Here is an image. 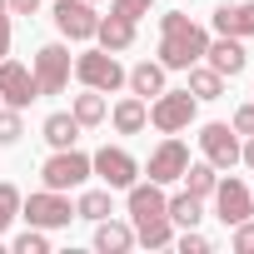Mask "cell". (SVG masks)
<instances>
[{"instance_id":"ffe728a7","label":"cell","mask_w":254,"mask_h":254,"mask_svg":"<svg viewBox=\"0 0 254 254\" xmlns=\"http://www.w3.org/2000/svg\"><path fill=\"white\" fill-rule=\"evenodd\" d=\"M190 95L194 100H219L224 95V75L209 65H190Z\"/></svg>"},{"instance_id":"74e56055","label":"cell","mask_w":254,"mask_h":254,"mask_svg":"<svg viewBox=\"0 0 254 254\" xmlns=\"http://www.w3.org/2000/svg\"><path fill=\"white\" fill-rule=\"evenodd\" d=\"M249 194H254V190H249Z\"/></svg>"},{"instance_id":"3957f363","label":"cell","mask_w":254,"mask_h":254,"mask_svg":"<svg viewBox=\"0 0 254 254\" xmlns=\"http://www.w3.org/2000/svg\"><path fill=\"white\" fill-rule=\"evenodd\" d=\"M75 75H80V85H90V90H100V95H110V90L125 85V70H120V60H115L110 50H85V55L75 60Z\"/></svg>"},{"instance_id":"9c48e42d","label":"cell","mask_w":254,"mask_h":254,"mask_svg":"<svg viewBox=\"0 0 254 254\" xmlns=\"http://www.w3.org/2000/svg\"><path fill=\"white\" fill-rule=\"evenodd\" d=\"M100 15L90 10V0H55V30L65 40H95Z\"/></svg>"},{"instance_id":"4dcf8cb0","label":"cell","mask_w":254,"mask_h":254,"mask_svg":"<svg viewBox=\"0 0 254 254\" xmlns=\"http://www.w3.org/2000/svg\"><path fill=\"white\" fill-rule=\"evenodd\" d=\"M234 249H239V254L254 249V219H239V224H234Z\"/></svg>"},{"instance_id":"ba28073f","label":"cell","mask_w":254,"mask_h":254,"mask_svg":"<svg viewBox=\"0 0 254 254\" xmlns=\"http://www.w3.org/2000/svg\"><path fill=\"white\" fill-rule=\"evenodd\" d=\"M40 95V85H35V75H30V65H20V60H0V100L5 105H15V110H25L30 100Z\"/></svg>"},{"instance_id":"d4e9b609","label":"cell","mask_w":254,"mask_h":254,"mask_svg":"<svg viewBox=\"0 0 254 254\" xmlns=\"http://www.w3.org/2000/svg\"><path fill=\"white\" fill-rule=\"evenodd\" d=\"M165 214L175 219V224H185V229H194L199 224V199L185 190V194H175V199H165Z\"/></svg>"},{"instance_id":"603a6c76","label":"cell","mask_w":254,"mask_h":254,"mask_svg":"<svg viewBox=\"0 0 254 254\" xmlns=\"http://www.w3.org/2000/svg\"><path fill=\"white\" fill-rule=\"evenodd\" d=\"M180 180H185V190H190L194 199H209V194H214V185H219V175H214V165H209V160H204V165H185V175H180Z\"/></svg>"},{"instance_id":"7a4b0ae2","label":"cell","mask_w":254,"mask_h":254,"mask_svg":"<svg viewBox=\"0 0 254 254\" xmlns=\"http://www.w3.org/2000/svg\"><path fill=\"white\" fill-rule=\"evenodd\" d=\"M194 105H199V100H194L190 90H160L155 105H150V125H155V130H165V135H180V130H190Z\"/></svg>"},{"instance_id":"8d00e7d4","label":"cell","mask_w":254,"mask_h":254,"mask_svg":"<svg viewBox=\"0 0 254 254\" xmlns=\"http://www.w3.org/2000/svg\"><path fill=\"white\" fill-rule=\"evenodd\" d=\"M0 10H5V0H0Z\"/></svg>"},{"instance_id":"1f68e13d","label":"cell","mask_w":254,"mask_h":254,"mask_svg":"<svg viewBox=\"0 0 254 254\" xmlns=\"http://www.w3.org/2000/svg\"><path fill=\"white\" fill-rule=\"evenodd\" d=\"M234 135H254V105H239L234 110V125H229Z\"/></svg>"},{"instance_id":"2e32d148","label":"cell","mask_w":254,"mask_h":254,"mask_svg":"<svg viewBox=\"0 0 254 254\" xmlns=\"http://www.w3.org/2000/svg\"><path fill=\"white\" fill-rule=\"evenodd\" d=\"M155 214H165V185H130V219L140 224V219H155Z\"/></svg>"},{"instance_id":"f1b7e54d","label":"cell","mask_w":254,"mask_h":254,"mask_svg":"<svg viewBox=\"0 0 254 254\" xmlns=\"http://www.w3.org/2000/svg\"><path fill=\"white\" fill-rule=\"evenodd\" d=\"M15 254H50V239H45V234H40V229L30 224V229H25V234L15 239Z\"/></svg>"},{"instance_id":"52a82bcc","label":"cell","mask_w":254,"mask_h":254,"mask_svg":"<svg viewBox=\"0 0 254 254\" xmlns=\"http://www.w3.org/2000/svg\"><path fill=\"white\" fill-rule=\"evenodd\" d=\"M90 175H100L105 180V190H130L135 185V175H140V165L130 160V155H125V150H95L90 155Z\"/></svg>"},{"instance_id":"5bb4252c","label":"cell","mask_w":254,"mask_h":254,"mask_svg":"<svg viewBox=\"0 0 254 254\" xmlns=\"http://www.w3.org/2000/svg\"><path fill=\"white\" fill-rule=\"evenodd\" d=\"M95 40H100V45H105L110 55L130 50V45H135V20H125V15H115V10H110V15H105V20L95 25Z\"/></svg>"},{"instance_id":"484cf974","label":"cell","mask_w":254,"mask_h":254,"mask_svg":"<svg viewBox=\"0 0 254 254\" xmlns=\"http://www.w3.org/2000/svg\"><path fill=\"white\" fill-rule=\"evenodd\" d=\"M75 214H80V219H105V214H110V190H90V194H80Z\"/></svg>"},{"instance_id":"d6a6232c","label":"cell","mask_w":254,"mask_h":254,"mask_svg":"<svg viewBox=\"0 0 254 254\" xmlns=\"http://www.w3.org/2000/svg\"><path fill=\"white\" fill-rule=\"evenodd\" d=\"M180 249H185V254H204V249H209V239H204V234H194V229H185Z\"/></svg>"},{"instance_id":"836d02e7","label":"cell","mask_w":254,"mask_h":254,"mask_svg":"<svg viewBox=\"0 0 254 254\" xmlns=\"http://www.w3.org/2000/svg\"><path fill=\"white\" fill-rule=\"evenodd\" d=\"M5 10H10V15H35L40 0H5Z\"/></svg>"},{"instance_id":"8992f818","label":"cell","mask_w":254,"mask_h":254,"mask_svg":"<svg viewBox=\"0 0 254 254\" xmlns=\"http://www.w3.org/2000/svg\"><path fill=\"white\" fill-rule=\"evenodd\" d=\"M30 75H35L40 95H60V90L70 85V50H65V45H40Z\"/></svg>"},{"instance_id":"8fae6325","label":"cell","mask_w":254,"mask_h":254,"mask_svg":"<svg viewBox=\"0 0 254 254\" xmlns=\"http://www.w3.org/2000/svg\"><path fill=\"white\" fill-rule=\"evenodd\" d=\"M214 209H219L224 224H239V219L254 214V194H249L239 180H219V185H214Z\"/></svg>"},{"instance_id":"7402d4cb","label":"cell","mask_w":254,"mask_h":254,"mask_svg":"<svg viewBox=\"0 0 254 254\" xmlns=\"http://www.w3.org/2000/svg\"><path fill=\"white\" fill-rule=\"evenodd\" d=\"M40 135H45L55 150H70L75 135H80V120H75V115H50V120L40 125Z\"/></svg>"},{"instance_id":"44dd1931","label":"cell","mask_w":254,"mask_h":254,"mask_svg":"<svg viewBox=\"0 0 254 254\" xmlns=\"http://www.w3.org/2000/svg\"><path fill=\"white\" fill-rule=\"evenodd\" d=\"M135 239H140V244H150V249H165V244L175 239V219H170V214L140 219V224H135Z\"/></svg>"},{"instance_id":"83f0119b","label":"cell","mask_w":254,"mask_h":254,"mask_svg":"<svg viewBox=\"0 0 254 254\" xmlns=\"http://www.w3.org/2000/svg\"><path fill=\"white\" fill-rule=\"evenodd\" d=\"M25 135V125H20V110L10 105V110H0V145H15Z\"/></svg>"},{"instance_id":"4316f807","label":"cell","mask_w":254,"mask_h":254,"mask_svg":"<svg viewBox=\"0 0 254 254\" xmlns=\"http://www.w3.org/2000/svg\"><path fill=\"white\" fill-rule=\"evenodd\" d=\"M15 214H20V190H15V185H0V234L10 229Z\"/></svg>"},{"instance_id":"7c38bea8","label":"cell","mask_w":254,"mask_h":254,"mask_svg":"<svg viewBox=\"0 0 254 254\" xmlns=\"http://www.w3.org/2000/svg\"><path fill=\"white\" fill-rule=\"evenodd\" d=\"M185 165H190V150H185L180 140H165V145L150 155V180H155V185H175V180L185 175Z\"/></svg>"},{"instance_id":"cb8c5ba5","label":"cell","mask_w":254,"mask_h":254,"mask_svg":"<svg viewBox=\"0 0 254 254\" xmlns=\"http://www.w3.org/2000/svg\"><path fill=\"white\" fill-rule=\"evenodd\" d=\"M70 115H75L80 125H100V120H105V95L85 85V95H75V110H70Z\"/></svg>"},{"instance_id":"5b68a950","label":"cell","mask_w":254,"mask_h":254,"mask_svg":"<svg viewBox=\"0 0 254 254\" xmlns=\"http://www.w3.org/2000/svg\"><path fill=\"white\" fill-rule=\"evenodd\" d=\"M20 214H25L35 229H60V224H70V219H75V209H70L65 190H40V194L20 199Z\"/></svg>"},{"instance_id":"ac0fdd59","label":"cell","mask_w":254,"mask_h":254,"mask_svg":"<svg viewBox=\"0 0 254 254\" xmlns=\"http://www.w3.org/2000/svg\"><path fill=\"white\" fill-rule=\"evenodd\" d=\"M125 80H130V90H135L140 100H155V95L165 90V65H160V60H140Z\"/></svg>"},{"instance_id":"4fadbf2b","label":"cell","mask_w":254,"mask_h":254,"mask_svg":"<svg viewBox=\"0 0 254 254\" xmlns=\"http://www.w3.org/2000/svg\"><path fill=\"white\" fill-rule=\"evenodd\" d=\"M204 55H209V70H219L224 80L244 75V65H249V55H244V45H239L234 35H219L214 45H204Z\"/></svg>"},{"instance_id":"d6986e66","label":"cell","mask_w":254,"mask_h":254,"mask_svg":"<svg viewBox=\"0 0 254 254\" xmlns=\"http://www.w3.org/2000/svg\"><path fill=\"white\" fill-rule=\"evenodd\" d=\"M145 120H150V105H145L140 95H130V100L115 105V130H120V135H140Z\"/></svg>"},{"instance_id":"f546056e","label":"cell","mask_w":254,"mask_h":254,"mask_svg":"<svg viewBox=\"0 0 254 254\" xmlns=\"http://www.w3.org/2000/svg\"><path fill=\"white\" fill-rule=\"evenodd\" d=\"M150 5H155V0H110V10H115V15H125V20L150 15Z\"/></svg>"},{"instance_id":"e575fe53","label":"cell","mask_w":254,"mask_h":254,"mask_svg":"<svg viewBox=\"0 0 254 254\" xmlns=\"http://www.w3.org/2000/svg\"><path fill=\"white\" fill-rule=\"evenodd\" d=\"M5 55H10V15L0 10V60H5Z\"/></svg>"},{"instance_id":"30bf717a","label":"cell","mask_w":254,"mask_h":254,"mask_svg":"<svg viewBox=\"0 0 254 254\" xmlns=\"http://www.w3.org/2000/svg\"><path fill=\"white\" fill-rule=\"evenodd\" d=\"M199 150H204V160H209L214 170L239 165V140H234L229 125H204V130H199Z\"/></svg>"},{"instance_id":"e0dca14e","label":"cell","mask_w":254,"mask_h":254,"mask_svg":"<svg viewBox=\"0 0 254 254\" xmlns=\"http://www.w3.org/2000/svg\"><path fill=\"white\" fill-rule=\"evenodd\" d=\"M130 244H135V229H130V224H115L110 214L95 219V249H100V254H125Z\"/></svg>"},{"instance_id":"277c9868","label":"cell","mask_w":254,"mask_h":254,"mask_svg":"<svg viewBox=\"0 0 254 254\" xmlns=\"http://www.w3.org/2000/svg\"><path fill=\"white\" fill-rule=\"evenodd\" d=\"M40 180H45V190H75V185L90 180V155H80L75 145H70V150H55V155L45 160Z\"/></svg>"},{"instance_id":"9a60e30c","label":"cell","mask_w":254,"mask_h":254,"mask_svg":"<svg viewBox=\"0 0 254 254\" xmlns=\"http://www.w3.org/2000/svg\"><path fill=\"white\" fill-rule=\"evenodd\" d=\"M214 30L219 35H234V40L254 35V0H244V5H219L214 10Z\"/></svg>"},{"instance_id":"d590c367","label":"cell","mask_w":254,"mask_h":254,"mask_svg":"<svg viewBox=\"0 0 254 254\" xmlns=\"http://www.w3.org/2000/svg\"><path fill=\"white\" fill-rule=\"evenodd\" d=\"M239 160H244V165H249V170H254V135H249V140H244V150H239Z\"/></svg>"},{"instance_id":"6da1fadb","label":"cell","mask_w":254,"mask_h":254,"mask_svg":"<svg viewBox=\"0 0 254 254\" xmlns=\"http://www.w3.org/2000/svg\"><path fill=\"white\" fill-rule=\"evenodd\" d=\"M160 30H165V40H160V65H165V70H190V65L204 60L209 35H204L190 15L170 10V15H160Z\"/></svg>"}]
</instances>
